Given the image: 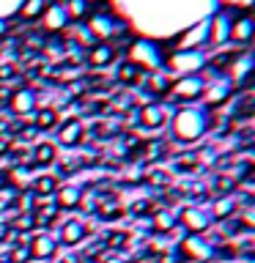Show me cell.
Wrapping results in <instances>:
<instances>
[{
  "label": "cell",
  "mask_w": 255,
  "mask_h": 263,
  "mask_svg": "<svg viewBox=\"0 0 255 263\" xmlns=\"http://www.w3.org/2000/svg\"><path fill=\"white\" fill-rule=\"evenodd\" d=\"M209 110L195 104H184L170 115V137L181 145H192L209 132Z\"/></svg>",
  "instance_id": "obj_1"
},
{
  "label": "cell",
  "mask_w": 255,
  "mask_h": 263,
  "mask_svg": "<svg viewBox=\"0 0 255 263\" xmlns=\"http://www.w3.org/2000/svg\"><path fill=\"white\" fill-rule=\"evenodd\" d=\"M126 63H132L143 74H151V71H159L165 66V52H162V47L154 44V41L137 39L126 47Z\"/></svg>",
  "instance_id": "obj_2"
},
{
  "label": "cell",
  "mask_w": 255,
  "mask_h": 263,
  "mask_svg": "<svg viewBox=\"0 0 255 263\" xmlns=\"http://www.w3.org/2000/svg\"><path fill=\"white\" fill-rule=\"evenodd\" d=\"M88 36L94 41H102V44H110L115 36H121V33H126V25L121 20H115L110 11H90L88 16Z\"/></svg>",
  "instance_id": "obj_3"
},
{
  "label": "cell",
  "mask_w": 255,
  "mask_h": 263,
  "mask_svg": "<svg viewBox=\"0 0 255 263\" xmlns=\"http://www.w3.org/2000/svg\"><path fill=\"white\" fill-rule=\"evenodd\" d=\"M206 52L203 49H184V52H173L170 58L165 55V74H181V77H189V74H197L206 66Z\"/></svg>",
  "instance_id": "obj_4"
},
{
  "label": "cell",
  "mask_w": 255,
  "mask_h": 263,
  "mask_svg": "<svg viewBox=\"0 0 255 263\" xmlns=\"http://www.w3.org/2000/svg\"><path fill=\"white\" fill-rule=\"evenodd\" d=\"M203 90H206V80L201 74H189V77H178L176 82H170V99L173 102H181L184 104H195L197 99H203Z\"/></svg>",
  "instance_id": "obj_5"
},
{
  "label": "cell",
  "mask_w": 255,
  "mask_h": 263,
  "mask_svg": "<svg viewBox=\"0 0 255 263\" xmlns=\"http://www.w3.org/2000/svg\"><path fill=\"white\" fill-rule=\"evenodd\" d=\"M176 225L184 228L189 236H201L211 228V217L203 205H184V209L176 214Z\"/></svg>",
  "instance_id": "obj_6"
},
{
  "label": "cell",
  "mask_w": 255,
  "mask_h": 263,
  "mask_svg": "<svg viewBox=\"0 0 255 263\" xmlns=\"http://www.w3.org/2000/svg\"><path fill=\"white\" fill-rule=\"evenodd\" d=\"M176 255L181 260L206 263V260H211V255H214V244L206 241V238H201V236H187V238H181Z\"/></svg>",
  "instance_id": "obj_7"
},
{
  "label": "cell",
  "mask_w": 255,
  "mask_h": 263,
  "mask_svg": "<svg viewBox=\"0 0 255 263\" xmlns=\"http://www.w3.org/2000/svg\"><path fill=\"white\" fill-rule=\"evenodd\" d=\"M8 110H11V115H16V118L33 115L36 112V90L28 88V85L14 88L11 96H8Z\"/></svg>",
  "instance_id": "obj_8"
},
{
  "label": "cell",
  "mask_w": 255,
  "mask_h": 263,
  "mask_svg": "<svg viewBox=\"0 0 255 263\" xmlns=\"http://www.w3.org/2000/svg\"><path fill=\"white\" fill-rule=\"evenodd\" d=\"M252 16L250 11H242V14H230V30H228V41L233 44H242V49H247V44L252 41Z\"/></svg>",
  "instance_id": "obj_9"
},
{
  "label": "cell",
  "mask_w": 255,
  "mask_h": 263,
  "mask_svg": "<svg viewBox=\"0 0 255 263\" xmlns=\"http://www.w3.org/2000/svg\"><path fill=\"white\" fill-rule=\"evenodd\" d=\"M236 93V88L230 85V80L220 77V74H214L211 82H206V90H203V99L209 107H222L225 102H230V96Z\"/></svg>",
  "instance_id": "obj_10"
},
{
  "label": "cell",
  "mask_w": 255,
  "mask_h": 263,
  "mask_svg": "<svg viewBox=\"0 0 255 263\" xmlns=\"http://www.w3.org/2000/svg\"><path fill=\"white\" fill-rule=\"evenodd\" d=\"M85 143V123L80 118H66L58 126V145L63 148H77Z\"/></svg>",
  "instance_id": "obj_11"
},
{
  "label": "cell",
  "mask_w": 255,
  "mask_h": 263,
  "mask_svg": "<svg viewBox=\"0 0 255 263\" xmlns=\"http://www.w3.org/2000/svg\"><path fill=\"white\" fill-rule=\"evenodd\" d=\"M168 118H170V110L162 102H148L137 110V123L143 129H162Z\"/></svg>",
  "instance_id": "obj_12"
},
{
  "label": "cell",
  "mask_w": 255,
  "mask_h": 263,
  "mask_svg": "<svg viewBox=\"0 0 255 263\" xmlns=\"http://www.w3.org/2000/svg\"><path fill=\"white\" fill-rule=\"evenodd\" d=\"M228 30H230V11L220 8V11L209 20V44L211 47L228 44Z\"/></svg>",
  "instance_id": "obj_13"
},
{
  "label": "cell",
  "mask_w": 255,
  "mask_h": 263,
  "mask_svg": "<svg viewBox=\"0 0 255 263\" xmlns=\"http://www.w3.org/2000/svg\"><path fill=\"white\" fill-rule=\"evenodd\" d=\"M28 252H30V258H39V260L52 258L58 252V238L52 233H36L28 241Z\"/></svg>",
  "instance_id": "obj_14"
},
{
  "label": "cell",
  "mask_w": 255,
  "mask_h": 263,
  "mask_svg": "<svg viewBox=\"0 0 255 263\" xmlns=\"http://www.w3.org/2000/svg\"><path fill=\"white\" fill-rule=\"evenodd\" d=\"M58 159V145L52 140H41L30 148V167H52Z\"/></svg>",
  "instance_id": "obj_15"
},
{
  "label": "cell",
  "mask_w": 255,
  "mask_h": 263,
  "mask_svg": "<svg viewBox=\"0 0 255 263\" xmlns=\"http://www.w3.org/2000/svg\"><path fill=\"white\" fill-rule=\"evenodd\" d=\"M209 211L211 222H225V219H233V214L239 211V197L233 195H220L217 200H211V209Z\"/></svg>",
  "instance_id": "obj_16"
},
{
  "label": "cell",
  "mask_w": 255,
  "mask_h": 263,
  "mask_svg": "<svg viewBox=\"0 0 255 263\" xmlns=\"http://www.w3.org/2000/svg\"><path fill=\"white\" fill-rule=\"evenodd\" d=\"M52 197H55L52 203H55L61 211H71V209H77V205H80L82 186H80V184H61V186L55 189Z\"/></svg>",
  "instance_id": "obj_17"
},
{
  "label": "cell",
  "mask_w": 255,
  "mask_h": 263,
  "mask_svg": "<svg viewBox=\"0 0 255 263\" xmlns=\"http://www.w3.org/2000/svg\"><path fill=\"white\" fill-rule=\"evenodd\" d=\"M41 22H44L47 33H61V30L69 28V16L63 11V3H49L47 11L41 14Z\"/></svg>",
  "instance_id": "obj_18"
},
{
  "label": "cell",
  "mask_w": 255,
  "mask_h": 263,
  "mask_svg": "<svg viewBox=\"0 0 255 263\" xmlns=\"http://www.w3.org/2000/svg\"><path fill=\"white\" fill-rule=\"evenodd\" d=\"M115 61V47L113 44H102V41H94L88 47V55H85V63L94 66V69H104Z\"/></svg>",
  "instance_id": "obj_19"
},
{
  "label": "cell",
  "mask_w": 255,
  "mask_h": 263,
  "mask_svg": "<svg viewBox=\"0 0 255 263\" xmlns=\"http://www.w3.org/2000/svg\"><path fill=\"white\" fill-rule=\"evenodd\" d=\"M88 233V228H85V222L77 219V217H71V219H66L63 225H61V233H58V241L66 244V247H74V244H80L82 238H85Z\"/></svg>",
  "instance_id": "obj_20"
},
{
  "label": "cell",
  "mask_w": 255,
  "mask_h": 263,
  "mask_svg": "<svg viewBox=\"0 0 255 263\" xmlns=\"http://www.w3.org/2000/svg\"><path fill=\"white\" fill-rule=\"evenodd\" d=\"M58 186H61V181H58L55 173H39V176H33V181H30V195L33 197H47L49 200Z\"/></svg>",
  "instance_id": "obj_21"
},
{
  "label": "cell",
  "mask_w": 255,
  "mask_h": 263,
  "mask_svg": "<svg viewBox=\"0 0 255 263\" xmlns=\"http://www.w3.org/2000/svg\"><path fill=\"white\" fill-rule=\"evenodd\" d=\"M170 82H173L170 74H165L162 69L159 71H151V74H145V77H143V85L151 90L154 99H165V96H168L170 93Z\"/></svg>",
  "instance_id": "obj_22"
},
{
  "label": "cell",
  "mask_w": 255,
  "mask_h": 263,
  "mask_svg": "<svg viewBox=\"0 0 255 263\" xmlns=\"http://www.w3.org/2000/svg\"><path fill=\"white\" fill-rule=\"evenodd\" d=\"M58 110L55 107H39L36 112H33V126H36V132H49V129H55L58 126Z\"/></svg>",
  "instance_id": "obj_23"
},
{
  "label": "cell",
  "mask_w": 255,
  "mask_h": 263,
  "mask_svg": "<svg viewBox=\"0 0 255 263\" xmlns=\"http://www.w3.org/2000/svg\"><path fill=\"white\" fill-rule=\"evenodd\" d=\"M173 173L168 170V167H154V170H145V176H143V181L148 186H156V189H162V186H170V178Z\"/></svg>",
  "instance_id": "obj_24"
},
{
  "label": "cell",
  "mask_w": 255,
  "mask_h": 263,
  "mask_svg": "<svg viewBox=\"0 0 255 263\" xmlns=\"http://www.w3.org/2000/svg\"><path fill=\"white\" fill-rule=\"evenodd\" d=\"M55 164H58V173H55V176H63V178H69L71 173L82 170V167H80V156H74V154H66V156L58 154Z\"/></svg>",
  "instance_id": "obj_25"
},
{
  "label": "cell",
  "mask_w": 255,
  "mask_h": 263,
  "mask_svg": "<svg viewBox=\"0 0 255 263\" xmlns=\"http://www.w3.org/2000/svg\"><path fill=\"white\" fill-rule=\"evenodd\" d=\"M63 11L69 16V22H74V20H85L90 14V6L85 0H63Z\"/></svg>",
  "instance_id": "obj_26"
},
{
  "label": "cell",
  "mask_w": 255,
  "mask_h": 263,
  "mask_svg": "<svg viewBox=\"0 0 255 263\" xmlns=\"http://www.w3.org/2000/svg\"><path fill=\"white\" fill-rule=\"evenodd\" d=\"M47 0H25L20 6V16L22 20H41V14L47 11Z\"/></svg>",
  "instance_id": "obj_27"
},
{
  "label": "cell",
  "mask_w": 255,
  "mask_h": 263,
  "mask_svg": "<svg viewBox=\"0 0 255 263\" xmlns=\"http://www.w3.org/2000/svg\"><path fill=\"white\" fill-rule=\"evenodd\" d=\"M151 222H154V225H151L154 233H170V230L176 228V214H170V211H156Z\"/></svg>",
  "instance_id": "obj_28"
},
{
  "label": "cell",
  "mask_w": 255,
  "mask_h": 263,
  "mask_svg": "<svg viewBox=\"0 0 255 263\" xmlns=\"http://www.w3.org/2000/svg\"><path fill=\"white\" fill-rule=\"evenodd\" d=\"M143 77H145V74L137 71L135 66L126 63V61L118 66V82H123V85H140V82H143Z\"/></svg>",
  "instance_id": "obj_29"
},
{
  "label": "cell",
  "mask_w": 255,
  "mask_h": 263,
  "mask_svg": "<svg viewBox=\"0 0 255 263\" xmlns=\"http://www.w3.org/2000/svg\"><path fill=\"white\" fill-rule=\"evenodd\" d=\"M11 228H14V233H30V230H36V217H33V211L14 214Z\"/></svg>",
  "instance_id": "obj_30"
},
{
  "label": "cell",
  "mask_w": 255,
  "mask_h": 263,
  "mask_svg": "<svg viewBox=\"0 0 255 263\" xmlns=\"http://www.w3.org/2000/svg\"><path fill=\"white\" fill-rule=\"evenodd\" d=\"M197 164H201V156L189 154V156H176V162H173V170L176 173H192L197 170Z\"/></svg>",
  "instance_id": "obj_31"
},
{
  "label": "cell",
  "mask_w": 255,
  "mask_h": 263,
  "mask_svg": "<svg viewBox=\"0 0 255 263\" xmlns=\"http://www.w3.org/2000/svg\"><path fill=\"white\" fill-rule=\"evenodd\" d=\"M36 135H39L36 126H33V123H25V126H20L11 137H14V140H20V143H30V140L36 137Z\"/></svg>",
  "instance_id": "obj_32"
},
{
  "label": "cell",
  "mask_w": 255,
  "mask_h": 263,
  "mask_svg": "<svg viewBox=\"0 0 255 263\" xmlns=\"http://www.w3.org/2000/svg\"><path fill=\"white\" fill-rule=\"evenodd\" d=\"M30 252H28V244H16L14 252H11V263H28Z\"/></svg>",
  "instance_id": "obj_33"
},
{
  "label": "cell",
  "mask_w": 255,
  "mask_h": 263,
  "mask_svg": "<svg viewBox=\"0 0 255 263\" xmlns=\"http://www.w3.org/2000/svg\"><path fill=\"white\" fill-rule=\"evenodd\" d=\"M16 77V69H14V63H0V82H6V80H14Z\"/></svg>",
  "instance_id": "obj_34"
},
{
  "label": "cell",
  "mask_w": 255,
  "mask_h": 263,
  "mask_svg": "<svg viewBox=\"0 0 255 263\" xmlns=\"http://www.w3.org/2000/svg\"><path fill=\"white\" fill-rule=\"evenodd\" d=\"M126 233H110V236H107V244H110V247H123V244H126Z\"/></svg>",
  "instance_id": "obj_35"
},
{
  "label": "cell",
  "mask_w": 255,
  "mask_h": 263,
  "mask_svg": "<svg viewBox=\"0 0 255 263\" xmlns=\"http://www.w3.org/2000/svg\"><path fill=\"white\" fill-rule=\"evenodd\" d=\"M102 263H126V260L121 255H107V258H102Z\"/></svg>",
  "instance_id": "obj_36"
},
{
  "label": "cell",
  "mask_w": 255,
  "mask_h": 263,
  "mask_svg": "<svg viewBox=\"0 0 255 263\" xmlns=\"http://www.w3.org/2000/svg\"><path fill=\"white\" fill-rule=\"evenodd\" d=\"M6 33H8V25H6L3 20H0V36H6Z\"/></svg>",
  "instance_id": "obj_37"
},
{
  "label": "cell",
  "mask_w": 255,
  "mask_h": 263,
  "mask_svg": "<svg viewBox=\"0 0 255 263\" xmlns=\"http://www.w3.org/2000/svg\"><path fill=\"white\" fill-rule=\"evenodd\" d=\"M85 3H88V6H94V3H102V0H85Z\"/></svg>",
  "instance_id": "obj_38"
}]
</instances>
